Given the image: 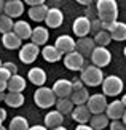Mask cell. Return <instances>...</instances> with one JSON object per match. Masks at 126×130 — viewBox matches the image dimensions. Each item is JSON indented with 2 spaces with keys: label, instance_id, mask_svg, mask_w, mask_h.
Returning <instances> with one entry per match:
<instances>
[{
  "label": "cell",
  "instance_id": "5bb4252c",
  "mask_svg": "<svg viewBox=\"0 0 126 130\" xmlns=\"http://www.w3.org/2000/svg\"><path fill=\"white\" fill-rule=\"evenodd\" d=\"M45 23H46V27L56 29L64 23V14L59 8H48L46 18H45Z\"/></svg>",
  "mask_w": 126,
  "mask_h": 130
},
{
  "label": "cell",
  "instance_id": "d590c367",
  "mask_svg": "<svg viewBox=\"0 0 126 130\" xmlns=\"http://www.w3.org/2000/svg\"><path fill=\"white\" fill-rule=\"evenodd\" d=\"M10 77H11V74H10L7 69L2 66V68H0V79H2V80H8Z\"/></svg>",
  "mask_w": 126,
  "mask_h": 130
},
{
  "label": "cell",
  "instance_id": "cb8c5ba5",
  "mask_svg": "<svg viewBox=\"0 0 126 130\" xmlns=\"http://www.w3.org/2000/svg\"><path fill=\"white\" fill-rule=\"evenodd\" d=\"M26 88V79L19 74H13L11 77L8 79L7 84V90L8 92H22Z\"/></svg>",
  "mask_w": 126,
  "mask_h": 130
},
{
  "label": "cell",
  "instance_id": "b9f144b4",
  "mask_svg": "<svg viewBox=\"0 0 126 130\" xmlns=\"http://www.w3.org/2000/svg\"><path fill=\"white\" fill-rule=\"evenodd\" d=\"M29 130H48L45 125H32V127H29Z\"/></svg>",
  "mask_w": 126,
  "mask_h": 130
},
{
  "label": "cell",
  "instance_id": "52a82bcc",
  "mask_svg": "<svg viewBox=\"0 0 126 130\" xmlns=\"http://www.w3.org/2000/svg\"><path fill=\"white\" fill-rule=\"evenodd\" d=\"M104 31H107L112 37V40L123 42L126 40V23L113 21V23H104Z\"/></svg>",
  "mask_w": 126,
  "mask_h": 130
},
{
  "label": "cell",
  "instance_id": "bcb514c9",
  "mask_svg": "<svg viewBox=\"0 0 126 130\" xmlns=\"http://www.w3.org/2000/svg\"><path fill=\"white\" fill-rule=\"evenodd\" d=\"M5 95H7L5 92H0V101H5Z\"/></svg>",
  "mask_w": 126,
  "mask_h": 130
},
{
  "label": "cell",
  "instance_id": "e0dca14e",
  "mask_svg": "<svg viewBox=\"0 0 126 130\" xmlns=\"http://www.w3.org/2000/svg\"><path fill=\"white\" fill-rule=\"evenodd\" d=\"M70 116L78 124H88L89 119H91V112H89V109L86 108V104H80V106H73Z\"/></svg>",
  "mask_w": 126,
  "mask_h": 130
},
{
  "label": "cell",
  "instance_id": "ba28073f",
  "mask_svg": "<svg viewBox=\"0 0 126 130\" xmlns=\"http://www.w3.org/2000/svg\"><path fill=\"white\" fill-rule=\"evenodd\" d=\"M38 47L32 42H27L21 45V48H19V59L24 63V64H32L35 59L38 56Z\"/></svg>",
  "mask_w": 126,
  "mask_h": 130
},
{
  "label": "cell",
  "instance_id": "44dd1931",
  "mask_svg": "<svg viewBox=\"0 0 126 130\" xmlns=\"http://www.w3.org/2000/svg\"><path fill=\"white\" fill-rule=\"evenodd\" d=\"M27 79L34 84V85L43 87L45 82H46V72H45L42 68H32L31 71H29V74H27Z\"/></svg>",
  "mask_w": 126,
  "mask_h": 130
},
{
  "label": "cell",
  "instance_id": "e575fe53",
  "mask_svg": "<svg viewBox=\"0 0 126 130\" xmlns=\"http://www.w3.org/2000/svg\"><path fill=\"white\" fill-rule=\"evenodd\" d=\"M110 130H126V125L121 122V121H112L109 124Z\"/></svg>",
  "mask_w": 126,
  "mask_h": 130
},
{
  "label": "cell",
  "instance_id": "7402d4cb",
  "mask_svg": "<svg viewBox=\"0 0 126 130\" xmlns=\"http://www.w3.org/2000/svg\"><path fill=\"white\" fill-rule=\"evenodd\" d=\"M62 122H64V116L59 111H49L46 116H45V127L48 130L62 125Z\"/></svg>",
  "mask_w": 126,
  "mask_h": 130
},
{
  "label": "cell",
  "instance_id": "7dc6e473",
  "mask_svg": "<svg viewBox=\"0 0 126 130\" xmlns=\"http://www.w3.org/2000/svg\"><path fill=\"white\" fill-rule=\"evenodd\" d=\"M121 122L126 125V109H124V112H123V117H121Z\"/></svg>",
  "mask_w": 126,
  "mask_h": 130
},
{
  "label": "cell",
  "instance_id": "7c38bea8",
  "mask_svg": "<svg viewBox=\"0 0 126 130\" xmlns=\"http://www.w3.org/2000/svg\"><path fill=\"white\" fill-rule=\"evenodd\" d=\"M123 112H124V106L120 100H113L112 103L107 104V109H105V116L110 121H121Z\"/></svg>",
  "mask_w": 126,
  "mask_h": 130
},
{
  "label": "cell",
  "instance_id": "60d3db41",
  "mask_svg": "<svg viewBox=\"0 0 126 130\" xmlns=\"http://www.w3.org/2000/svg\"><path fill=\"white\" fill-rule=\"evenodd\" d=\"M7 84H8V80H2V79H0V92H5V90H7Z\"/></svg>",
  "mask_w": 126,
  "mask_h": 130
},
{
  "label": "cell",
  "instance_id": "816d5d0a",
  "mask_svg": "<svg viewBox=\"0 0 126 130\" xmlns=\"http://www.w3.org/2000/svg\"><path fill=\"white\" fill-rule=\"evenodd\" d=\"M2 64H3V63H2V59H0V68H2Z\"/></svg>",
  "mask_w": 126,
  "mask_h": 130
},
{
  "label": "cell",
  "instance_id": "7bdbcfd3",
  "mask_svg": "<svg viewBox=\"0 0 126 130\" xmlns=\"http://www.w3.org/2000/svg\"><path fill=\"white\" fill-rule=\"evenodd\" d=\"M75 2H78L80 5H86V7H88V5L93 3V0H75Z\"/></svg>",
  "mask_w": 126,
  "mask_h": 130
},
{
  "label": "cell",
  "instance_id": "74e56055",
  "mask_svg": "<svg viewBox=\"0 0 126 130\" xmlns=\"http://www.w3.org/2000/svg\"><path fill=\"white\" fill-rule=\"evenodd\" d=\"M72 88H73V90L83 88V82H82V80H73V82H72Z\"/></svg>",
  "mask_w": 126,
  "mask_h": 130
},
{
  "label": "cell",
  "instance_id": "681fc988",
  "mask_svg": "<svg viewBox=\"0 0 126 130\" xmlns=\"http://www.w3.org/2000/svg\"><path fill=\"white\" fill-rule=\"evenodd\" d=\"M0 130H8V128H5L3 125H0Z\"/></svg>",
  "mask_w": 126,
  "mask_h": 130
},
{
  "label": "cell",
  "instance_id": "1f68e13d",
  "mask_svg": "<svg viewBox=\"0 0 126 130\" xmlns=\"http://www.w3.org/2000/svg\"><path fill=\"white\" fill-rule=\"evenodd\" d=\"M13 19L7 16V14H0V34H7V32H11L13 31Z\"/></svg>",
  "mask_w": 126,
  "mask_h": 130
},
{
  "label": "cell",
  "instance_id": "2e32d148",
  "mask_svg": "<svg viewBox=\"0 0 126 130\" xmlns=\"http://www.w3.org/2000/svg\"><path fill=\"white\" fill-rule=\"evenodd\" d=\"M3 13L10 18H19L24 13V2L21 0H10V2H5V10Z\"/></svg>",
  "mask_w": 126,
  "mask_h": 130
},
{
  "label": "cell",
  "instance_id": "d6986e66",
  "mask_svg": "<svg viewBox=\"0 0 126 130\" xmlns=\"http://www.w3.org/2000/svg\"><path fill=\"white\" fill-rule=\"evenodd\" d=\"M13 32L16 34L21 40H27V39H31V36H32V27H31V24L26 23V21H16L14 26H13Z\"/></svg>",
  "mask_w": 126,
  "mask_h": 130
},
{
  "label": "cell",
  "instance_id": "30bf717a",
  "mask_svg": "<svg viewBox=\"0 0 126 130\" xmlns=\"http://www.w3.org/2000/svg\"><path fill=\"white\" fill-rule=\"evenodd\" d=\"M72 31L73 34L80 37H86L89 32H91V19L86 18V16H78L77 19L73 21V26H72Z\"/></svg>",
  "mask_w": 126,
  "mask_h": 130
},
{
  "label": "cell",
  "instance_id": "83f0119b",
  "mask_svg": "<svg viewBox=\"0 0 126 130\" xmlns=\"http://www.w3.org/2000/svg\"><path fill=\"white\" fill-rule=\"evenodd\" d=\"M69 98H70V101H72L75 106H80V104H86L88 98H89V93H88V90L83 87L80 90H73Z\"/></svg>",
  "mask_w": 126,
  "mask_h": 130
},
{
  "label": "cell",
  "instance_id": "f6af8a7d",
  "mask_svg": "<svg viewBox=\"0 0 126 130\" xmlns=\"http://www.w3.org/2000/svg\"><path fill=\"white\" fill-rule=\"evenodd\" d=\"M120 101L123 103V106H124V109H126V93H124L123 96H121V100H120Z\"/></svg>",
  "mask_w": 126,
  "mask_h": 130
},
{
  "label": "cell",
  "instance_id": "ffe728a7",
  "mask_svg": "<svg viewBox=\"0 0 126 130\" xmlns=\"http://www.w3.org/2000/svg\"><path fill=\"white\" fill-rule=\"evenodd\" d=\"M42 56L45 58V61L48 63H58L62 59V53L54 47V45H45L42 50Z\"/></svg>",
  "mask_w": 126,
  "mask_h": 130
},
{
  "label": "cell",
  "instance_id": "7a4b0ae2",
  "mask_svg": "<svg viewBox=\"0 0 126 130\" xmlns=\"http://www.w3.org/2000/svg\"><path fill=\"white\" fill-rule=\"evenodd\" d=\"M80 80L83 82V85H89V87H97V85H100L102 80H104L102 69L97 68V66H94V64L85 63V66L82 69Z\"/></svg>",
  "mask_w": 126,
  "mask_h": 130
},
{
  "label": "cell",
  "instance_id": "ee69618b",
  "mask_svg": "<svg viewBox=\"0 0 126 130\" xmlns=\"http://www.w3.org/2000/svg\"><path fill=\"white\" fill-rule=\"evenodd\" d=\"M5 10V0H0V13Z\"/></svg>",
  "mask_w": 126,
  "mask_h": 130
},
{
  "label": "cell",
  "instance_id": "f35d334b",
  "mask_svg": "<svg viewBox=\"0 0 126 130\" xmlns=\"http://www.w3.org/2000/svg\"><path fill=\"white\" fill-rule=\"evenodd\" d=\"M75 130H94V128L91 125H88V124H78Z\"/></svg>",
  "mask_w": 126,
  "mask_h": 130
},
{
  "label": "cell",
  "instance_id": "3957f363",
  "mask_svg": "<svg viewBox=\"0 0 126 130\" xmlns=\"http://www.w3.org/2000/svg\"><path fill=\"white\" fill-rule=\"evenodd\" d=\"M56 95H54V92L51 88L48 87H38L37 90H35L34 93V101L35 104H37L38 108L42 109H46V108H51L56 104Z\"/></svg>",
  "mask_w": 126,
  "mask_h": 130
},
{
  "label": "cell",
  "instance_id": "c3c4849f",
  "mask_svg": "<svg viewBox=\"0 0 126 130\" xmlns=\"http://www.w3.org/2000/svg\"><path fill=\"white\" fill-rule=\"evenodd\" d=\"M51 130H67V128L62 127V125H59V127H54V128H51Z\"/></svg>",
  "mask_w": 126,
  "mask_h": 130
},
{
  "label": "cell",
  "instance_id": "f1b7e54d",
  "mask_svg": "<svg viewBox=\"0 0 126 130\" xmlns=\"http://www.w3.org/2000/svg\"><path fill=\"white\" fill-rule=\"evenodd\" d=\"M54 106H56V111H59L64 116V114H70V112H72V109H73L75 104L70 101V98H58Z\"/></svg>",
  "mask_w": 126,
  "mask_h": 130
},
{
  "label": "cell",
  "instance_id": "5b68a950",
  "mask_svg": "<svg viewBox=\"0 0 126 130\" xmlns=\"http://www.w3.org/2000/svg\"><path fill=\"white\" fill-rule=\"evenodd\" d=\"M89 58H91V63L94 66L102 69V68L110 64V61H112V53L109 52L107 47H94V50H93V53H91Z\"/></svg>",
  "mask_w": 126,
  "mask_h": 130
},
{
  "label": "cell",
  "instance_id": "ab89813d",
  "mask_svg": "<svg viewBox=\"0 0 126 130\" xmlns=\"http://www.w3.org/2000/svg\"><path fill=\"white\" fill-rule=\"evenodd\" d=\"M5 119H7V111L0 108V124H2V122L5 121Z\"/></svg>",
  "mask_w": 126,
  "mask_h": 130
},
{
  "label": "cell",
  "instance_id": "8fae6325",
  "mask_svg": "<svg viewBox=\"0 0 126 130\" xmlns=\"http://www.w3.org/2000/svg\"><path fill=\"white\" fill-rule=\"evenodd\" d=\"M51 90L54 92L56 98H69L70 95H72V92H73L72 82L67 80V79H59V80H56Z\"/></svg>",
  "mask_w": 126,
  "mask_h": 130
},
{
  "label": "cell",
  "instance_id": "9c48e42d",
  "mask_svg": "<svg viewBox=\"0 0 126 130\" xmlns=\"http://www.w3.org/2000/svg\"><path fill=\"white\" fill-rule=\"evenodd\" d=\"M64 66L69 71H82L83 66H85V58L77 50H73V52L64 55Z\"/></svg>",
  "mask_w": 126,
  "mask_h": 130
},
{
  "label": "cell",
  "instance_id": "836d02e7",
  "mask_svg": "<svg viewBox=\"0 0 126 130\" xmlns=\"http://www.w3.org/2000/svg\"><path fill=\"white\" fill-rule=\"evenodd\" d=\"M2 66H3L5 69H7V71H8L10 74H11V76H13V74H18V66H16L14 63H11V61H8V63H3Z\"/></svg>",
  "mask_w": 126,
  "mask_h": 130
},
{
  "label": "cell",
  "instance_id": "f5cc1de1",
  "mask_svg": "<svg viewBox=\"0 0 126 130\" xmlns=\"http://www.w3.org/2000/svg\"><path fill=\"white\" fill-rule=\"evenodd\" d=\"M5 2H10V0H5Z\"/></svg>",
  "mask_w": 126,
  "mask_h": 130
},
{
  "label": "cell",
  "instance_id": "d6a6232c",
  "mask_svg": "<svg viewBox=\"0 0 126 130\" xmlns=\"http://www.w3.org/2000/svg\"><path fill=\"white\" fill-rule=\"evenodd\" d=\"M100 31H104V23L100 21L99 18L97 19H93V21H91V32L96 36V34L100 32Z\"/></svg>",
  "mask_w": 126,
  "mask_h": 130
},
{
  "label": "cell",
  "instance_id": "4fadbf2b",
  "mask_svg": "<svg viewBox=\"0 0 126 130\" xmlns=\"http://www.w3.org/2000/svg\"><path fill=\"white\" fill-rule=\"evenodd\" d=\"M96 47V43L91 37H80L78 40H77V47H75V50L82 55L83 58H89L91 56V53H93V50Z\"/></svg>",
  "mask_w": 126,
  "mask_h": 130
},
{
  "label": "cell",
  "instance_id": "d4e9b609",
  "mask_svg": "<svg viewBox=\"0 0 126 130\" xmlns=\"http://www.w3.org/2000/svg\"><path fill=\"white\" fill-rule=\"evenodd\" d=\"M5 103L10 108H19L24 104V95L22 92H7L5 95Z\"/></svg>",
  "mask_w": 126,
  "mask_h": 130
},
{
  "label": "cell",
  "instance_id": "4316f807",
  "mask_svg": "<svg viewBox=\"0 0 126 130\" xmlns=\"http://www.w3.org/2000/svg\"><path fill=\"white\" fill-rule=\"evenodd\" d=\"M109 121H110V119L105 116V112H102V114H93L91 119H89V125H91L94 130H102V128H105L110 124Z\"/></svg>",
  "mask_w": 126,
  "mask_h": 130
},
{
  "label": "cell",
  "instance_id": "8992f818",
  "mask_svg": "<svg viewBox=\"0 0 126 130\" xmlns=\"http://www.w3.org/2000/svg\"><path fill=\"white\" fill-rule=\"evenodd\" d=\"M107 100H105V95L104 93H94L88 98L86 101V108L89 109L91 114H102L105 112L107 109Z\"/></svg>",
  "mask_w": 126,
  "mask_h": 130
},
{
  "label": "cell",
  "instance_id": "484cf974",
  "mask_svg": "<svg viewBox=\"0 0 126 130\" xmlns=\"http://www.w3.org/2000/svg\"><path fill=\"white\" fill-rule=\"evenodd\" d=\"M46 13H48V7L46 5H37V7H31L29 8V18L32 21H45L46 18Z\"/></svg>",
  "mask_w": 126,
  "mask_h": 130
},
{
  "label": "cell",
  "instance_id": "ac0fdd59",
  "mask_svg": "<svg viewBox=\"0 0 126 130\" xmlns=\"http://www.w3.org/2000/svg\"><path fill=\"white\" fill-rule=\"evenodd\" d=\"M48 37H49V32L46 27H34L32 29V36H31V40L32 43H35L37 47H42V45H46L48 42Z\"/></svg>",
  "mask_w": 126,
  "mask_h": 130
},
{
  "label": "cell",
  "instance_id": "8d00e7d4",
  "mask_svg": "<svg viewBox=\"0 0 126 130\" xmlns=\"http://www.w3.org/2000/svg\"><path fill=\"white\" fill-rule=\"evenodd\" d=\"M29 7H37V5H45V0H22Z\"/></svg>",
  "mask_w": 126,
  "mask_h": 130
},
{
  "label": "cell",
  "instance_id": "277c9868",
  "mask_svg": "<svg viewBox=\"0 0 126 130\" xmlns=\"http://www.w3.org/2000/svg\"><path fill=\"white\" fill-rule=\"evenodd\" d=\"M100 85H102V92L105 96H117V95L123 92L124 84L118 76H107V77H104Z\"/></svg>",
  "mask_w": 126,
  "mask_h": 130
},
{
  "label": "cell",
  "instance_id": "6da1fadb",
  "mask_svg": "<svg viewBox=\"0 0 126 130\" xmlns=\"http://www.w3.org/2000/svg\"><path fill=\"white\" fill-rule=\"evenodd\" d=\"M96 13L102 23H113L118 18L117 0H97L96 2Z\"/></svg>",
  "mask_w": 126,
  "mask_h": 130
},
{
  "label": "cell",
  "instance_id": "9a60e30c",
  "mask_svg": "<svg viewBox=\"0 0 126 130\" xmlns=\"http://www.w3.org/2000/svg\"><path fill=\"white\" fill-rule=\"evenodd\" d=\"M54 47H56L62 55H67L70 52H73L75 47H77V42L73 40L70 36H59L54 42Z\"/></svg>",
  "mask_w": 126,
  "mask_h": 130
},
{
  "label": "cell",
  "instance_id": "603a6c76",
  "mask_svg": "<svg viewBox=\"0 0 126 130\" xmlns=\"http://www.w3.org/2000/svg\"><path fill=\"white\" fill-rule=\"evenodd\" d=\"M2 43H3V47H5V48H8V50H16V48H21L22 40H21V39H19L16 34L11 31V32L3 34V37H2Z\"/></svg>",
  "mask_w": 126,
  "mask_h": 130
},
{
  "label": "cell",
  "instance_id": "f546056e",
  "mask_svg": "<svg viewBox=\"0 0 126 130\" xmlns=\"http://www.w3.org/2000/svg\"><path fill=\"white\" fill-rule=\"evenodd\" d=\"M8 130H29V122L22 116H14L8 125Z\"/></svg>",
  "mask_w": 126,
  "mask_h": 130
},
{
  "label": "cell",
  "instance_id": "f907efd6",
  "mask_svg": "<svg viewBox=\"0 0 126 130\" xmlns=\"http://www.w3.org/2000/svg\"><path fill=\"white\" fill-rule=\"evenodd\" d=\"M123 53H124V56H126V47H124V50H123Z\"/></svg>",
  "mask_w": 126,
  "mask_h": 130
},
{
  "label": "cell",
  "instance_id": "4dcf8cb0",
  "mask_svg": "<svg viewBox=\"0 0 126 130\" xmlns=\"http://www.w3.org/2000/svg\"><path fill=\"white\" fill-rule=\"evenodd\" d=\"M93 40L96 43V47H107V45L112 42V37H110V34L107 31H100L93 37Z\"/></svg>",
  "mask_w": 126,
  "mask_h": 130
}]
</instances>
